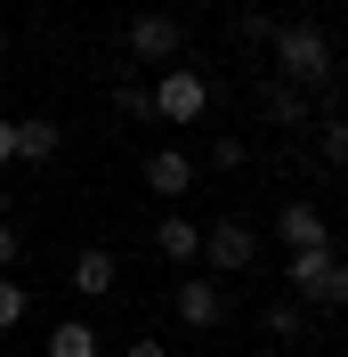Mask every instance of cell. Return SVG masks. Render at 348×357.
<instances>
[{
  "label": "cell",
  "mask_w": 348,
  "mask_h": 357,
  "mask_svg": "<svg viewBox=\"0 0 348 357\" xmlns=\"http://www.w3.org/2000/svg\"><path fill=\"white\" fill-rule=\"evenodd\" d=\"M267 49H276V66H283L292 89H316V82L332 73V41L316 33V24H276V41H267Z\"/></svg>",
  "instance_id": "6da1fadb"
},
{
  "label": "cell",
  "mask_w": 348,
  "mask_h": 357,
  "mask_svg": "<svg viewBox=\"0 0 348 357\" xmlns=\"http://www.w3.org/2000/svg\"><path fill=\"white\" fill-rule=\"evenodd\" d=\"M178 317H187V325H219V317H227V292L219 284H195V276H187V284H178Z\"/></svg>",
  "instance_id": "9c48e42d"
},
{
  "label": "cell",
  "mask_w": 348,
  "mask_h": 357,
  "mask_svg": "<svg viewBox=\"0 0 348 357\" xmlns=\"http://www.w3.org/2000/svg\"><path fill=\"white\" fill-rule=\"evenodd\" d=\"M8 260H17V227L0 220V268H8Z\"/></svg>",
  "instance_id": "d6986e66"
},
{
  "label": "cell",
  "mask_w": 348,
  "mask_h": 357,
  "mask_svg": "<svg viewBox=\"0 0 348 357\" xmlns=\"http://www.w3.org/2000/svg\"><path fill=\"white\" fill-rule=\"evenodd\" d=\"M130 57H178V17H162V8L130 17Z\"/></svg>",
  "instance_id": "52a82bcc"
},
{
  "label": "cell",
  "mask_w": 348,
  "mask_h": 357,
  "mask_svg": "<svg viewBox=\"0 0 348 357\" xmlns=\"http://www.w3.org/2000/svg\"><path fill=\"white\" fill-rule=\"evenodd\" d=\"M17 317H24V284H8V276H0V333H8Z\"/></svg>",
  "instance_id": "e0dca14e"
},
{
  "label": "cell",
  "mask_w": 348,
  "mask_h": 357,
  "mask_svg": "<svg viewBox=\"0 0 348 357\" xmlns=\"http://www.w3.org/2000/svg\"><path fill=\"white\" fill-rule=\"evenodd\" d=\"M113 284H122V260H113V252H81V260H73V292H81V301H106Z\"/></svg>",
  "instance_id": "ba28073f"
},
{
  "label": "cell",
  "mask_w": 348,
  "mask_h": 357,
  "mask_svg": "<svg viewBox=\"0 0 348 357\" xmlns=\"http://www.w3.org/2000/svg\"><path fill=\"white\" fill-rule=\"evenodd\" d=\"M203 252H211L219 276H235V268H251V252H260V244H251V227H243V220H219L211 236H203Z\"/></svg>",
  "instance_id": "277c9868"
},
{
  "label": "cell",
  "mask_w": 348,
  "mask_h": 357,
  "mask_svg": "<svg viewBox=\"0 0 348 357\" xmlns=\"http://www.w3.org/2000/svg\"><path fill=\"white\" fill-rule=\"evenodd\" d=\"M49 357H97V333L73 317V325H57V333H49Z\"/></svg>",
  "instance_id": "7c38bea8"
},
{
  "label": "cell",
  "mask_w": 348,
  "mask_h": 357,
  "mask_svg": "<svg viewBox=\"0 0 348 357\" xmlns=\"http://www.w3.org/2000/svg\"><path fill=\"white\" fill-rule=\"evenodd\" d=\"M154 252H162V260H195V252H203L195 220H162V227H154Z\"/></svg>",
  "instance_id": "30bf717a"
},
{
  "label": "cell",
  "mask_w": 348,
  "mask_h": 357,
  "mask_svg": "<svg viewBox=\"0 0 348 357\" xmlns=\"http://www.w3.org/2000/svg\"><path fill=\"white\" fill-rule=\"evenodd\" d=\"M324 162H332V171H348V122H324Z\"/></svg>",
  "instance_id": "2e32d148"
},
{
  "label": "cell",
  "mask_w": 348,
  "mask_h": 357,
  "mask_svg": "<svg viewBox=\"0 0 348 357\" xmlns=\"http://www.w3.org/2000/svg\"><path fill=\"white\" fill-rule=\"evenodd\" d=\"M203 106H211V82L187 66H171L162 82H154V114H171V122H203Z\"/></svg>",
  "instance_id": "3957f363"
},
{
  "label": "cell",
  "mask_w": 348,
  "mask_h": 357,
  "mask_svg": "<svg viewBox=\"0 0 348 357\" xmlns=\"http://www.w3.org/2000/svg\"><path fill=\"white\" fill-rule=\"evenodd\" d=\"M292 292L316 309H348V260L332 252H292Z\"/></svg>",
  "instance_id": "7a4b0ae2"
},
{
  "label": "cell",
  "mask_w": 348,
  "mask_h": 357,
  "mask_svg": "<svg viewBox=\"0 0 348 357\" xmlns=\"http://www.w3.org/2000/svg\"><path fill=\"white\" fill-rule=\"evenodd\" d=\"M49 155H57V122H41V114L17 122V162H49Z\"/></svg>",
  "instance_id": "8fae6325"
},
{
  "label": "cell",
  "mask_w": 348,
  "mask_h": 357,
  "mask_svg": "<svg viewBox=\"0 0 348 357\" xmlns=\"http://www.w3.org/2000/svg\"><path fill=\"white\" fill-rule=\"evenodd\" d=\"M276 227H283V244H292V252H332L324 211H316V203H283V211H276Z\"/></svg>",
  "instance_id": "5b68a950"
},
{
  "label": "cell",
  "mask_w": 348,
  "mask_h": 357,
  "mask_svg": "<svg viewBox=\"0 0 348 357\" xmlns=\"http://www.w3.org/2000/svg\"><path fill=\"white\" fill-rule=\"evenodd\" d=\"M0 162H17V122H0Z\"/></svg>",
  "instance_id": "ac0fdd59"
},
{
  "label": "cell",
  "mask_w": 348,
  "mask_h": 357,
  "mask_svg": "<svg viewBox=\"0 0 348 357\" xmlns=\"http://www.w3.org/2000/svg\"><path fill=\"white\" fill-rule=\"evenodd\" d=\"M267 114H276L283 130H292V122H308V89H292V82H276V89H267Z\"/></svg>",
  "instance_id": "4fadbf2b"
},
{
  "label": "cell",
  "mask_w": 348,
  "mask_h": 357,
  "mask_svg": "<svg viewBox=\"0 0 348 357\" xmlns=\"http://www.w3.org/2000/svg\"><path fill=\"white\" fill-rule=\"evenodd\" d=\"M146 187L154 195H187V187H195V155H187V146H154L146 155Z\"/></svg>",
  "instance_id": "8992f818"
},
{
  "label": "cell",
  "mask_w": 348,
  "mask_h": 357,
  "mask_svg": "<svg viewBox=\"0 0 348 357\" xmlns=\"http://www.w3.org/2000/svg\"><path fill=\"white\" fill-rule=\"evenodd\" d=\"M243 162H251L243 138H211V171H243Z\"/></svg>",
  "instance_id": "9a60e30c"
},
{
  "label": "cell",
  "mask_w": 348,
  "mask_h": 357,
  "mask_svg": "<svg viewBox=\"0 0 348 357\" xmlns=\"http://www.w3.org/2000/svg\"><path fill=\"white\" fill-rule=\"evenodd\" d=\"M130 357H171V349H162V341H130Z\"/></svg>",
  "instance_id": "ffe728a7"
},
{
  "label": "cell",
  "mask_w": 348,
  "mask_h": 357,
  "mask_svg": "<svg viewBox=\"0 0 348 357\" xmlns=\"http://www.w3.org/2000/svg\"><path fill=\"white\" fill-rule=\"evenodd\" d=\"M300 325H308V309H300V301H276V309H267V333H276V341H292Z\"/></svg>",
  "instance_id": "5bb4252c"
}]
</instances>
